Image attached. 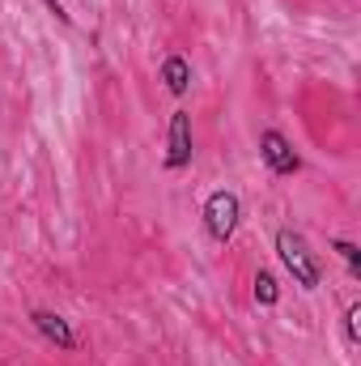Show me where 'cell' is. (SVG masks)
<instances>
[{
    "instance_id": "8992f818",
    "label": "cell",
    "mask_w": 361,
    "mask_h": 366,
    "mask_svg": "<svg viewBox=\"0 0 361 366\" xmlns=\"http://www.w3.org/2000/svg\"><path fill=\"white\" fill-rule=\"evenodd\" d=\"M162 81H166V90L183 98V94L191 90V64H187V56H166L162 60Z\"/></svg>"
},
{
    "instance_id": "6da1fadb",
    "label": "cell",
    "mask_w": 361,
    "mask_h": 366,
    "mask_svg": "<svg viewBox=\"0 0 361 366\" xmlns=\"http://www.w3.org/2000/svg\"><path fill=\"white\" fill-rule=\"evenodd\" d=\"M276 256H280L285 273L293 277V285H302V290H319L323 285V260H319V252H310L306 234L280 226L276 230Z\"/></svg>"
},
{
    "instance_id": "7a4b0ae2",
    "label": "cell",
    "mask_w": 361,
    "mask_h": 366,
    "mask_svg": "<svg viewBox=\"0 0 361 366\" xmlns=\"http://www.w3.org/2000/svg\"><path fill=\"white\" fill-rule=\"evenodd\" d=\"M238 222H243V200H238V192L217 187V192L204 196V230H208V239L230 243L234 230H238Z\"/></svg>"
},
{
    "instance_id": "5b68a950",
    "label": "cell",
    "mask_w": 361,
    "mask_h": 366,
    "mask_svg": "<svg viewBox=\"0 0 361 366\" xmlns=\"http://www.w3.org/2000/svg\"><path fill=\"white\" fill-rule=\"evenodd\" d=\"M30 324H34V332L47 341V345H56V350H77V332H73V324L60 315V311H47V307H34L30 311Z\"/></svg>"
},
{
    "instance_id": "277c9868",
    "label": "cell",
    "mask_w": 361,
    "mask_h": 366,
    "mask_svg": "<svg viewBox=\"0 0 361 366\" xmlns=\"http://www.w3.org/2000/svg\"><path fill=\"white\" fill-rule=\"evenodd\" d=\"M191 154H195L191 115L187 111H175L171 115V128H166V171H187L191 167Z\"/></svg>"
},
{
    "instance_id": "ba28073f",
    "label": "cell",
    "mask_w": 361,
    "mask_h": 366,
    "mask_svg": "<svg viewBox=\"0 0 361 366\" xmlns=\"http://www.w3.org/2000/svg\"><path fill=\"white\" fill-rule=\"evenodd\" d=\"M332 247H336V252H340V260H345V264H349V273L357 277V273H361V252H357V247H353V243H349V239H336V243H332Z\"/></svg>"
},
{
    "instance_id": "52a82bcc",
    "label": "cell",
    "mask_w": 361,
    "mask_h": 366,
    "mask_svg": "<svg viewBox=\"0 0 361 366\" xmlns=\"http://www.w3.org/2000/svg\"><path fill=\"white\" fill-rule=\"evenodd\" d=\"M255 302L260 307H276L280 302V285L272 273H255Z\"/></svg>"
},
{
    "instance_id": "9c48e42d",
    "label": "cell",
    "mask_w": 361,
    "mask_h": 366,
    "mask_svg": "<svg viewBox=\"0 0 361 366\" xmlns=\"http://www.w3.org/2000/svg\"><path fill=\"white\" fill-rule=\"evenodd\" d=\"M357 320H361V307L353 302V307L345 311V341H349V345H357V341H361V328H357Z\"/></svg>"
},
{
    "instance_id": "3957f363",
    "label": "cell",
    "mask_w": 361,
    "mask_h": 366,
    "mask_svg": "<svg viewBox=\"0 0 361 366\" xmlns=\"http://www.w3.org/2000/svg\"><path fill=\"white\" fill-rule=\"evenodd\" d=\"M260 158H264V167H268L276 179H289V175H298V171H302L298 149H293V145H289V137H285V132H276V128H264V132H260Z\"/></svg>"
},
{
    "instance_id": "30bf717a",
    "label": "cell",
    "mask_w": 361,
    "mask_h": 366,
    "mask_svg": "<svg viewBox=\"0 0 361 366\" xmlns=\"http://www.w3.org/2000/svg\"><path fill=\"white\" fill-rule=\"evenodd\" d=\"M43 4H47V9H51V13H56V17H60V21H64V26H68V21H73V17H68V13H64V4H60V0H43Z\"/></svg>"
}]
</instances>
